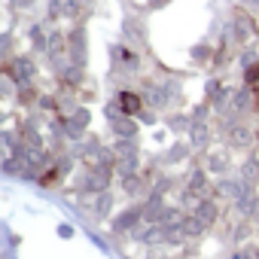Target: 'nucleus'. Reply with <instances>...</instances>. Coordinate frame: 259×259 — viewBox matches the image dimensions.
I'll return each mask as SVG.
<instances>
[{"mask_svg":"<svg viewBox=\"0 0 259 259\" xmlns=\"http://www.w3.org/2000/svg\"><path fill=\"white\" fill-rule=\"evenodd\" d=\"M192 119H198V122H204V119H207V104H201V107H195V110H192Z\"/></svg>","mask_w":259,"mask_h":259,"instance_id":"5701e85b","label":"nucleus"},{"mask_svg":"<svg viewBox=\"0 0 259 259\" xmlns=\"http://www.w3.org/2000/svg\"><path fill=\"white\" fill-rule=\"evenodd\" d=\"M207 171H210V174H226V171H229V159H226L223 153H210V159H207Z\"/></svg>","mask_w":259,"mask_h":259,"instance_id":"2eb2a0df","label":"nucleus"},{"mask_svg":"<svg viewBox=\"0 0 259 259\" xmlns=\"http://www.w3.org/2000/svg\"><path fill=\"white\" fill-rule=\"evenodd\" d=\"M122 189H125L128 195H138V192H141V177H138V174L122 177Z\"/></svg>","mask_w":259,"mask_h":259,"instance_id":"a211bd4d","label":"nucleus"},{"mask_svg":"<svg viewBox=\"0 0 259 259\" xmlns=\"http://www.w3.org/2000/svg\"><path fill=\"white\" fill-rule=\"evenodd\" d=\"M192 213H198L207 226H213V223H217V217H220V210H217V204H213L210 198H201V201L192 207Z\"/></svg>","mask_w":259,"mask_h":259,"instance_id":"9b49d317","label":"nucleus"},{"mask_svg":"<svg viewBox=\"0 0 259 259\" xmlns=\"http://www.w3.org/2000/svg\"><path fill=\"white\" fill-rule=\"evenodd\" d=\"M89 4H92V0H89Z\"/></svg>","mask_w":259,"mask_h":259,"instance_id":"cd10ccee","label":"nucleus"},{"mask_svg":"<svg viewBox=\"0 0 259 259\" xmlns=\"http://www.w3.org/2000/svg\"><path fill=\"white\" fill-rule=\"evenodd\" d=\"M204 180H207V174H204V171H195V174L189 177V183H186V189H192L195 195H201V192H204Z\"/></svg>","mask_w":259,"mask_h":259,"instance_id":"dca6fc26","label":"nucleus"},{"mask_svg":"<svg viewBox=\"0 0 259 259\" xmlns=\"http://www.w3.org/2000/svg\"><path fill=\"white\" fill-rule=\"evenodd\" d=\"M138 223H144V207H128L125 213H119L116 220H113V232L119 235V232H132Z\"/></svg>","mask_w":259,"mask_h":259,"instance_id":"f03ea898","label":"nucleus"},{"mask_svg":"<svg viewBox=\"0 0 259 259\" xmlns=\"http://www.w3.org/2000/svg\"><path fill=\"white\" fill-rule=\"evenodd\" d=\"M110 204H113V195H110V192H101V198L95 201V213H98V217H107Z\"/></svg>","mask_w":259,"mask_h":259,"instance_id":"6ab92c4d","label":"nucleus"},{"mask_svg":"<svg viewBox=\"0 0 259 259\" xmlns=\"http://www.w3.org/2000/svg\"><path fill=\"white\" fill-rule=\"evenodd\" d=\"M204 229H207V223H204L198 213H186V220H183V226H180L183 238H198V235H204Z\"/></svg>","mask_w":259,"mask_h":259,"instance_id":"9d476101","label":"nucleus"},{"mask_svg":"<svg viewBox=\"0 0 259 259\" xmlns=\"http://www.w3.org/2000/svg\"><path fill=\"white\" fill-rule=\"evenodd\" d=\"M192 125V116H174L171 119V128H174V132H183V128H189Z\"/></svg>","mask_w":259,"mask_h":259,"instance_id":"aec40b11","label":"nucleus"},{"mask_svg":"<svg viewBox=\"0 0 259 259\" xmlns=\"http://www.w3.org/2000/svg\"><path fill=\"white\" fill-rule=\"evenodd\" d=\"M241 177L253 183V180L259 177V162H256V159H250V162H244V165H241Z\"/></svg>","mask_w":259,"mask_h":259,"instance_id":"f3484780","label":"nucleus"},{"mask_svg":"<svg viewBox=\"0 0 259 259\" xmlns=\"http://www.w3.org/2000/svg\"><path fill=\"white\" fill-rule=\"evenodd\" d=\"M250 144H253L250 128H244V125H232V128H229V147L244 150V147H250Z\"/></svg>","mask_w":259,"mask_h":259,"instance_id":"1a4fd4ad","label":"nucleus"},{"mask_svg":"<svg viewBox=\"0 0 259 259\" xmlns=\"http://www.w3.org/2000/svg\"><path fill=\"white\" fill-rule=\"evenodd\" d=\"M122 34H125L128 40H135V43H147V28H144L141 19H135V16L122 19Z\"/></svg>","mask_w":259,"mask_h":259,"instance_id":"0eeeda50","label":"nucleus"},{"mask_svg":"<svg viewBox=\"0 0 259 259\" xmlns=\"http://www.w3.org/2000/svg\"><path fill=\"white\" fill-rule=\"evenodd\" d=\"M13 4H16L19 10H25V7H31V4H34V0H13Z\"/></svg>","mask_w":259,"mask_h":259,"instance_id":"a878e982","label":"nucleus"},{"mask_svg":"<svg viewBox=\"0 0 259 259\" xmlns=\"http://www.w3.org/2000/svg\"><path fill=\"white\" fill-rule=\"evenodd\" d=\"M58 235H61V238H73V229H70V226H58Z\"/></svg>","mask_w":259,"mask_h":259,"instance_id":"393cba45","label":"nucleus"},{"mask_svg":"<svg viewBox=\"0 0 259 259\" xmlns=\"http://www.w3.org/2000/svg\"><path fill=\"white\" fill-rule=\"evenodd\" d=\"M162 92H165V104H168V107H171V104H177V101H180V95H183L177 79H168V82H162Z\"/></svg>","mask_w":259,"mask_h":259,"instance_id":"4468645a","label":"nucleus"},{"mask_svg":"<svg viewBox=\"0 0 259 259\" xmlns=\"http://www.w3.org/2000/svg\"><path fill=\"white\" fill-rule=\"evenodd\" d=\"M192 58H198V61H207V58H210V49H207V46H198V49H192Z\"/></svg>","mask_w":259,"mask_h":259,"instance_id":"412c9836","label":"nucleus"},{"mask_svg":"<svg viewBox=\"0 0 259 259\" xmlns=\"http://www.w3.org/2000/svg\"><path fill=\"white\" fill-rule=\"evenodd\" d=\"M244 4H250V7H259V0H244Z\"/></svg>","mask_w":259,"mask_h":259,"instance_id":"bb28decb","label":"nucleus"},{"mask_svg":"<svg viewBox=\"0 0 259 259\" xmlns=\"http://www.w3.org/2000/svg\"><path fill=\"white\" fill-rule=\"evenodd\" d=\"M232 37H235L238 43H250V40L256 37L253 19H250V16H235V22H232Z\"/></svg>","mask_w":259,"mask_h":259,"instance_id":"20e7f679","label":"nucleus"},{"mask_svg":"<svg viewBox=\"0 0 259 259\" xmlns=\"http://www.w3.org/2000/svg\"><path fill=\"white\" fill-rule=\"evenodd\" d=\"M116 101L122 104L125 116H138V113L144 110V95H135V92H128V89H122V92L116 95Z\"/></svg>","mask_w":259,"mask_h":259,"instance_id":"423d86ee","label":"nucleus"},{"mask_svg":"<svg viewBox=\"0 0 259 259\" xmlns=\"http://www.w3.org/2000/svg\"><path fill=\"white\" fill-rule=\"evenodd\" d=\"M138 116H119V119H113L110 125H113V135H119V138H138V122H135Z\"/></svg>","mask_w":259,"mask_h":259,"instance_id":"6e6552de","label":"nucleus"},{"mask_svg":"<svg viewBox=\"0 0 259 259\" xmlns=\"http://www.w3.org/2000/svg\"><path fill=\"white\" fill-rule=\"evenodd\" d=\"M138 119H141V122H147V125H153V122H156V116H153L150 110H141V113H138Z\"/></svg>","mask_w":259,"mask_h":259,"instance_id":"b1692460","label":"nucleus"},{"mask_svg":"<svg viewBox=\"0 0 259 259\" xmlns=\"http://www.w3.org/2000/svg\"><path fill=\"white\" fill-rule=\"evenodd\" d=\"M244 76H247V82H256V79H259V64L253 61V64L247 67V73H244Z\"/></svg>","mask_w":259,"mask_h":259,"instance_id":"4be33fe9","label":"nucleus"},{"mask_svg":"<svg viewBox=\"0 0 259 259\" xmlns=\"http://www.w3.org/2000/svg\"><path fill=\"white\" fill-rule=\"evenodd\" d=\"M7 73L22 85V82H31V76L37 73V67H34V61H31V58H16L13 64H7Z\"/></svg>","mask_w":259,"mask_h":259,"instance_id":"7ed1b4c3","label":"nucleus"},{"mask_svg":"<svg viewBox=\"0 0 259 259\" xmlns=\"http://www.w3.org/2000/svg\"><path fill=\"white\" fill-rule=\"evenodd\" d=\"M207 101H210V104L220 110L226 101H232V95H229V92H226V89H223L217 79H210V82H207Z\"/></svg>","mask_w":259,"mask_h":259,"instance_id":"f8f14e48","label":"nucleus"},{"mask_svg":"<svg viewBox=\"0 0 259 259\" xmlns=\"http://www.w3.org/2000/svg\"><path fill=\"white\" fill-rule=\"evenodd\" d=\"M232 110H235V113L250 110V89H247V85H244V89H238V92L232 95Z\"/></svg>","mask_w":259,"mask_h":259,"instance_id":"ddd939ff","label":"nucleus"},{"mask_svg":"<svg viewBox=\"0 0 259 259\" xmlns=\"http://www.w3.org/2000/svg\"><path fill=\"white\" fill-rule=\"evenodd\" d=\"M67 49H70V61H73V64H79V67H85L89 46H85V31H82V28H76V31L70 34V40H67Z\"/></svg>","mask_w":259,"mask_h":259,"instance_id":"f257e3e1","label":"nucleus"},{"mask_svg":"<svg viewBox=\"0 0 259 259\" xmlns=\"http://www.w3.org/2000/svg\"><path fill=\"white\" fill-rule=\"evenodd\" d=\"M207 144H210V132H207V125H204V122H198V119H192V125H189V147H192L195 153H201Z\"/></svg>","mask_w":259,"mask_h":259,"instance_id":"39448f33","label":"nucleus"}]
</instances>
